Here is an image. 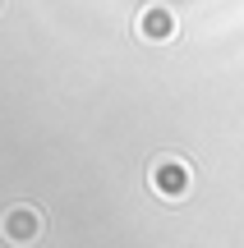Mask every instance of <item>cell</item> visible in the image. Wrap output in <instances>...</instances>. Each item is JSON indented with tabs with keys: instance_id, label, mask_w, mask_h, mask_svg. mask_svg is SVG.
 <instances>
[{
	"instance_id": "cell-1",
	"label": "cell",
	"mask_w": 244,
	"mask_h": 248,
	"mask_svg": "<svg viewBox=\"0 0 244 248\" xmlns=\"http://www.w3.org/2000/svg\"><path fill=\"white\" fill-rule=\"evenodd\" d=\"M147 184H152L157 198H166V202H184L194 188V166L184 156H175V152H162V156H152V166H147Z\"/></svg>"
},
{
	"instance_id": "cell-2",
	"label": "cell",
	"mask_w": 244,
	"mask_h": 248,
	"mask_svg": "<svg viewBox=\"0 0 244 248\" xmlns=\"http://www.w3.org/2000/svg\"><path fill=\"white\" fill-rule=\"evenodd\" d=\"M37 234H42V212H37V207L18 202V207H9V212L0 216V239L5 244L28 248V244H37Z\"/></svg>"
},
{
	"instance_id": "cell-4",
	"label": "cell",
	"mask_w": 244,
	"mask_h": 248,
	"mask_svg": "<svg viewBox=\"0 0 244 248\" xmlns=\"http://www.w3.org/2000/svg\"><path fill=\"white\" fill-rule=\"evenodd\" d=\"M0 14H5V0H0Z\"/></svg>"
},
{
	"instance_id": "cell-3",
	"label": "cell",
	"mask_w": 244,
	"mask_h": 248,
	"mask_svg": "<svg viewBox=\"0 0 244 248\" xmlns=\"http://www.w3.org/2000/svg\"><path fill=\"white\" fill-rule=\"evenodd\" d=\"M134 32L143 37V42H171V37L180 32V18H175V9H171V5L152 0V5H143V9H138Z\"/></svg>"
}]
</instances>
